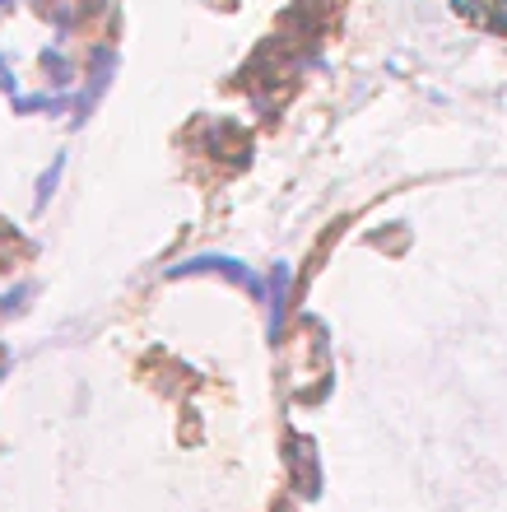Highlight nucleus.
Instances as JSON below:
<instances>
[{
  "mask_svg": "<svg viewBox=\"0 0 507 512\" xmlns=\"http://www.w3.org/2000/svg\"><path fill=\"white\" fill-rule=\"evenodd\" d=\"M42 70L52 75V84H70V75H75V70H70V61L61 52H42Z\"/></svg>",
  "mask_w": 507,
  "mask_h": 512,
  "instance_id": "nucleus-5",
  "label": "nucleus"
},
{
  "mask_svg": "<svg viewBox=\"0 0 507 512\" xmlns=\"http://www.w3.org/2000/svg\"><path fill=\"white\" fill-rule=\"evenodd\" d=\"M0 89H5V94H19V80H14V70H10V61H5V56H0Z\"/></svg>",
  "mask_w": 507,
  "mask_h": 512,
  "instance_id": "nucleus-7",
  "label": "nucleus"
},
{
  "mask_svg": "<svg viewBox=\"0 0 507 512\" xmlns=\"http://www.w3.org/2000/svg\"><path fill=\"white\" fill-rule=\"evenodd\" d=\"M182 275H224V280L242 284L252 298H261V280H256L252 270L233 261V256H219V252H201V256H187V261H177L168 266V280H182Z\"/></svg>",
  "mask_w": 507,
  "mask_h": 512,
  "instance_id": "nucleus-1",
  "label": "nucleus"
},
{
  "mask_svg": "<svg viewBox=\"0 0 507 512\" xmlns=\"http://www.w3.org/2000/svg\"><path fill=\"white\" fill-rule=\"evenodd\" d=\"M61 173H66V154H56L52 168L38 177V191H33V210H47V201H52L56 187H61Z\"/></svg>",
  "mask_w": 507,
  "mask_h": 512,
  "instance_id": "nucleus-4",
  "label": "nucleus"
},
{
  "mask_svg": "<svg viewBox=\"0 0 507 512\" xmlns=\"http://www.w3.org/2000/svg\"><path fill=\"white\" fill-rule=\"evenodd\" d=\"M284 312H289V266H275V275H270V340H280L284 336Z\"/></svg>",
  "mask_w": 507,
  "mask_h": 512,
  "instance_id": "nucleus-3",
  "label": "nucleus"
},
{
  "mask_svg": "<svg viewBox=\"0 0 507 512\" xmlns=\"http://www.w3.org/2000/svg\"><path fill=\"white\" fill-rule=\"evenodd\" d=\"M112 70H117V52H112V47H94V70H89V80H94V84L75 98V112H80V117H75V126H80L84 117H89V108L103 98V89L112 84Z\"/></svg>",
  "mask_w": 507,
  "mask_h": 512,
  "instance_id": "nucleus-2",
  "label": "nucleus"
},
{
  "mask_svg": "<svg viewBox=\"0 0 507 512\" xmlns=\"http://www.w3.org/2000/svg\"><path fill=\"white\" fill-rule=\"evenodd\" d=\"M10 103H14V117H28V112H42V108H52V98H42V94H28V98H19V94H14Z\"/></svg>",
  "mask_w": 507,
  "mask_h": 512,
  "instance_id": "nucleus-6",
  "label": "nucleus"
},
{
  "mask_svg": "<svg viewBox=\"0 0 507 512\" xmlns=\"http://www.w3.org/2000/svg\"><path fill=\"white\" fill-rule=\"evenodd\" d=\"M0 10H14V0H0Z\"/></svg>",
  "mask_w": 507,
  "mask_h": 512,
  "instance_id": "nucleus-8",
  "label": "nucleus"
}]
</instances>
